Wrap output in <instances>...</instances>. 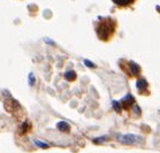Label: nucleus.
Instances as JSON below:
<instances>
[{"mask_svg": "<svg viewBox=\"0 0 160 153\" xmlns=\"http://www.w3.org/2000/svg\"><path fill=\"white\" fill-rule=\"evenodd\" d=\"M114 29H115V22L113 21L112 18H100L99 24L97 26L98 37L102 40L109 39V37L112 36L113 32H114Z\"/></svg>", "mask_w": 160, "mask_h": 153, "instance_id": "1", "label": "nucleus"}, {"mask_svg": "<svg viewBox=\"0 0 160 153\" xmlns=\"http://www.w3.org/2000/svg\"><path fill=\"white\" fill-rule=\"evenodd\" d=\"M134 1L135 0H113V2L119 6H128V5L132 4Z\"/></svg>", "mask_w": 160, "mask_h": 153, "instance_id": "2", "label": "nucleus"}, {"mask_svg": "<svg viewBox=\"0 0 160 153\" xmlns=\"http://www.w3.org/2000/svg\"><path fill=\"white\" fill-rule=\"evenodd\" d=\"M146 85H148V83H146L145 80H141L137 82V89H139L141 91H144V90H145Z\"/></svg>", "mask_w": 160, "mask_h": 153, "instance_id": "3", "label": "nucleus"}, {"mask_svg": "<svg viewBox=\"0 0 160 153\" xmlns=\"http://www.w3.org/2000/svg\"><path fill=\"white\" fill-rule=\"evenodd\" d=\"M130 68H131V74L132 75H136V74L139 73V67L134 62H130Z\"/></svg>", "mask_w": 160, "mask_h": 153, "instance_id": "4", "label": "nucleus"}, {"mask_svg": "<svg viewBox=\"0 0 160 153\" xmlns=\"http://www.w3.org/2000/svg\"><path fill=\"white\" fill-rule=\"evenodd\" d=\"M66 78L69 81L74 80V78H75V73H74V72H68V73L66 74Z\"/></svg>", "mask_w": 160, "mask_h": 153, "instance_id": "5", "label": "nucleus"}, {"mask_svg": "<svg viewBox=\"0 0 160 153\" xmlns=\"http://www.w3.org/2000/svg\"><path fill=\"white\" fill-rule=\"evenodd\" d=\"M85 63H87V65L89 66V67H93V63H91L90 61H85Z\"/></svg>", "mask_w": 160, "mask_h": 153, "instance_id": "6", "label": "nucleus"}]
</instances>
